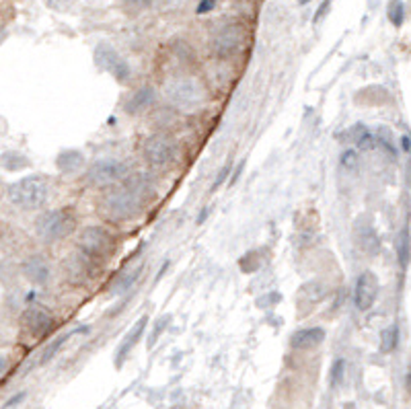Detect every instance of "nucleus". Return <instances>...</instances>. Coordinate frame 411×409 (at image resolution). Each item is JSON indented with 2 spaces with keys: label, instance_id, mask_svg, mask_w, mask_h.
Here are the masks:
<instances>
[{
  "label": "nucleus",
  "instance_id": "obj_1",
  "mask_svg": "<svg viewBox=\"0 0 411 409\" xmlns=\"http://www.w3.org/2000/svg\"><path fill=\"white\" fill-rule=\"evenodd\" d=\"M99 210L116 222L132 220L142 210L140 185L132 181L130 185H122V187H114L105 192L99 202Z\"/></svg>",
  "mask_w": 411,
  "mask_h": 409
},
{
  "label": "nucleus",
  "instance_id": "obj_2",
  "mask_svg": "<svg viewBox=\"0 0 411 409\" xmlns=\"http://www.w3.org/2000/svg\"><path fill=\"white\" fill-rule=\"evenodd\" d=\"M77 214L72 208H56V210H48L44 212L38 220H36V233L42 241L46 243H56L62 241L66 237H70L77 230Z\"/></svg>",
  "mask_w": 411,
  "mask_h": 409
},
{
  "label": "nucleus",
  "instance_id": "obj_3",
  "mask_svg": "<svg viewBox=\"0 0 411 409\" xmlns=\"http://www.w3.org/2000/svg\"><path fill=\"white\" fill-rule=\"evenodd\" d=\"M48 181L40 175H29L9 187V200L21 210H38L48 200Z\"/></svg>",
  "mask_w": 411,
  "mask_h": 409
},
{
  "label": "nucleus",
  "instance_id": "obj_4",
  "mask_svg": "<svg viewBox=\"0 0 411 409\" xmlns=\"http://www.w3.org/2000/svg\"><path fill=\"white\" fill-rule=\"evenodd\" d=\"M165 97L181 111H196L204 105V89L198 81L187 77H177L165 83Z\"/></svg>",
  "mask_w": 411,
  "mask_h": 409
},
{
  "label": "nucleus",
  "instance_id": "obj_5",
  "mask_svg": "<svg viewBox=\"0 0 411 409\" xmlns=\"http://www.w3.org/2000/svg\"><path fill=\"white\" fill-rule=\"evenodd\" d=\"M116 247V237L103 226H87L79 235V249L93 259H109Z\"/></svg>",
  "mask_w": 411,
  "mask_h": 409
},
{
  "label": "nucleus",
  "instance_id": "obj_6",
  "mask_svg": "<svg viewBox=\"0 0 411 409\" xmlns=\"http://www.w3.org/2000/svg\"><path fill=\"white\" fill-rule=\"evenodd\" d=\"M128 177V167L116 159L95 161L87 171V181L95 187H114Z\"/></svg>",
  "mask_w": 411,
  "mask_h": 409
},
{
  "label": "nucleus",
  "instance_id": "obj_7",
  "mask_svg": "<svg viewBox=\"0 0 411 409\" xmlns=\"http://www.w3.org/2000/svg\"><path fill=\"white\" fill-rule=\"evenodd\" d=\"M245 44V31L241 25L230 23V25H222L210 40V48L218 58H233L241 52Z\"/></svg>",
  "mask_w": 411,
  "mask_h": 409
},
{
  "label": "nucleus",
  "instance_id": "obj_8",
  "mask_svg": "<svg viewBox=\"0 0 411 409\" xmlns=\"http://www.w3.org/2000/svg\"><path fill=\"white\" fill-rule=\"evenodd\" d=\"M144 159L155 167H165L177 157V142L169 134H153L144 142Z\"/></svg>",
  "mask_w": 411,
  "mask_h": 409
},
{
  "label": "nucleus",
  "instance_id": "obj_9",
  "mask_svg": "<svg viewBox=\"0 0 411 409\" xmlns=\"http://www.w3.org/2000/svg\"><path fill=\"white\" fill-rule=\"evenodd\" d=\"M95 64L101 70L109 72L120 83H126L130 79V66H128V62L109 44H99L95 48Z\"/></svg>",
  "mask_w": 411,
  "mask_h": 409
},
{
  "label": "nucleus",
  "instance_id": "obj_10",
  "mask_svg": "<svg viewBox=\"0 0 411 409\" xmlns=\"http://www.w3.org/2000/svg\"><path fill=\"white\" fill-rule=\"evenodd\" d=\"M378 278L372 274V272H362L356 280V288H354V300H356V306L360 311H370L378 298Z\"/></svg>",
  "mask_w": 411,
  "mask_h": 409
},
{
  "label": "nucleus",
  "instance_id": "obj_11",
  "mask_svg": "<svg viewBox=\"0 0 411 409\" xmlns=\"http://www.w3.org/2000/svg\"><path fill=\"white\" fill-rule=\"evenodd\" d=\"M23 325L34 337H44L54 329V317L42 306H29L23 313Z\"/></svg>",
  "mask_w": 411,
  "mask_h": 409
},
{
  "label": "nucleus",
  "instance_id": "obj_12",
  "mask_svg": "<svg viewBox=\"0 0 411 409\" xmlns=\"http://www.w3.org/2000/svg\"><path fill=\"white\" fill-rule=\"evenodd\" d=\"M23 274H25V278H27L31 284L44 286V284H48V280H50V276H52V269H50V263H48L46 257H42V255H31V257H27L25 263H23Z\"/></svg>",
  "mask_w": 411,
  "mask_h": 409
},
{
  "label": "nucleus",
  "instance_id": "obj_13",
  "mask_svg": "<svg viewBox=\"0 0 411 409\" xmlns=\"http://www.w3.org/2000/svg\"><path fill=\"white\" fill-rule=\"evenodd\" d=\"M325 329L323 327H304L292 333L290 337V345L294 349H313L317 345H321L325 341Z\"/></svg>",
  "mask_w": 411,
  "mask_h": 409
},
{
  "label": "nucleus",
  "instance_id": "obj_14",
  "mask_svg": "<svg viewBox=\"0 0 411 409\" xmlns=\"http://www.w3.org/2000/svg\"><path fill=\"white\" fill-rule=\"evenodd\" d=\"M93 257H89L87 253H77L72 255L70 259H66L64 267H66V276L75 278V276H81L83 282H87L89 278H95V267H93Z\"/></svg>",
  "mask_w": 411,
  "mask_h": 409
},
{
  "label": "nucleus",
  "instance_id": "obj_15",
  "mask_svg": "<svg viewBox=\"0 0 411 409\" xmlns=\"http://www.w3.org/2000/svg\"><path fill=\"white\" fill-rule=\"evenodd\" d=\"M356 243L364 253H368L372 257L380 251V239H378L374 226L368 224V222H360L356 226Z\"/></svg>",
  "mask_w": 411,
  "mask_h": 409
},
{
  "label": "nucleus",
  "instance_id": "obj_16",
  "mask_svg": "<svg viewBox=\"0 0 411 409\" xmlns=\"http://www.w3.org/2000/svg\"><path fill=\"white\" fill-rule=\"evenodd\" d=\"M140 276H142V263L124 267V269L118 274V278L114 280V284H111V294H118V296H120V294H126L128 290L134 288V284L140 280Z\"/></svg>",
  "mask_w": 411,
  "mask_h": 409
},
{
  "label": "nucleus",
  "instance_id": "obj_17",
  "mask_svg": "<svg viewBox=\"0 0 411 409\" xmlns=\"http://www.w3.org/2000/svg\"><path fill=\"white\" fill-rule=\"evenodd\" d=\"M157 99V91L153 87H142L140 91H136L124 105V109L130 114V116H136V114H142L144 109H148Z\"/></svg>",
  "mask_w": 411,
  "mask_h": 409
},
{
  "label": "nucleus",
  "instance_id": "obj_18",
  "mask_svg": "<svg viewBox=\"0 0 411 409\" xmlns=\"http://www.w3.org/2000/svg\"><path fill=\"white\" fill-rule=\"evenodd\" d=\"M83 165H85V155H83L81 150H75V148L60 153L58 159H56V167H58V171L64 173V175H70V173L81 171Z\"/></svg>",
  "mask_w": 411,
  "mask_h": 409
},
{
  "label": "nucleus",
  "instance_id": "obj_19",
  "mask_svg": "<svg viewBox=\"0 0 411 409\" xmlns=\"http://www.w3.org/2000/svg\"><path fill=\"white\" fill-rule=\"evenodd\" d=\"M146 323H148V317L144 315V317H140L138 321H136V325L128 331V335L124 337V341H122V345H120V349H118V364H122V360L130 354V349L138 343V339L142 337V333H144V329H146Z\"/></svg>",
  "mask_w": 411,
  "mask_h": 409
},
{
  "label": "nucleus",
  "instance_id": "obj_20",
  "mask_svg": "<svg viewBox=\"0 0 411 409\" xmlns=\"http://www.w3.org/2000/svg\"><path fill=\"white\" fill-rule=\"evenodd\" d=\"M395 249H397V261L401 267H407L409 265V230L403 228L399 235H397V241H395Z\"/></svg>",
  "mask_w": 411,
  "mask_h": 409
},
{
  "label": "nucleus",
  "instance_id": "obj_21",
  "mask_svg": "<svg viewBox=\"0 0 411 409\" xmlns=\"http://www.w3.org/2000/svg\"><path fill=\"white\" fill-rule=\"evenodd\" d=\"M0 163H3V167L9 171H21V169L29 167V159L19 153H5L0 157Z\"/></svg>",
  "mask_w": 411,
  "mask_h": 409
},
{
  "label": "nucleus",
  "instance_id": "obj_22",
  "mask_svg": "<svg viewBox=\"0 0 411 409\" xmlns=\"http://www.w3.org/2000/svg\"><path fill=\"white\" fill-rule=\"evenodd\" d=\"M386 17L395 27L403 25V21H405V5L401 3V0H390V3L386 5Z\"/></svg>",
  "mask_w": 411,
  "mask_h": 409
},
{
  "label": "nucleus",
  "instance_id": "obj_23",
  "mask_svg": "<svg viewBox=\"0 0 411 409\" xmlns=\"http://www.w3.org/2000/svg\"><path fill=\"white\" fill-rule=\"evenodd\" d=\"M399 343V325H390L382 331V352H393Z\"/></svg>",
  "mask_w": 411,
  "mask_h": 409
},
{
  "label": "nucleus",
  "instance_id": "obj_24",
  "mask_svg": "<svg viewBox=\"0 0 411 409\" xmlns=\"http://www.w3.org/2000/svg\"><path fill=\"white\" fill-rule=\"evenodd\" d=\"M239 265H241V269H243L245 274H253L255 269H259L261 259L257 257V251H251V253H245V255H243V259L239 261Z\"/></svg>",
  "mask_w": 411,
  "mask_h": 409
},
{
  "label": "nucleus",
  "instance_id": "obj_25",
  "mask_svg": "<svg viewBox=\"0 0 411 409\" xmlns=\"http://www.w3.org/2000/svg\"><path fill=\"white\" fill-rule=\"evenodd\" d=\"M68 337H70V335H60L58 339H54V343H50V345H48V347L44 349V354H42V364H46L48 360H52V358L56 356V352H58V349L62 347V343H64V341H66Z\"/></svg>",
  "mask_w": 411,
  "mask_h": 409
},
{
  "label": "nucleus",
  "instance_id": "obj_26",
  "mask_svg": "<svg viewBox=\"0 0 411 409\" xmlns=\"http://www.w3.org/2000/svg\"><path fill=\"white\" fill-rule=\"evenodd\" d=\"M366 132H368V128H366L364 124H356V126H352V128L345 132V140H349V142L356 144V142L366 134Z\"/></svg>",
  "mask_w": 411,
  "mask_h": 409
},
{
  "label": "nucleus",
  "instance_id": "obj_27",
  "mask_svg": "<svg viewBox=\"0 0 411 409\" xmlns=\"http://www.w3.org/2000/svg\"><path fill=\"white\" fill-rule=\"evenodd\" d=\"M343 368H345V362H343L341 358L333 362V366H331V384H337V382L341 380V376H343Z\"/></svg>",
  "mask_w": 411,
  "mask_h": 409
},
{
  "label": "nucleus",
  "instance_id": "obj_28",
  "mask_svg": "<svg viewBox=\"0 0 411 409\" xmlns=\"http://www.w3.org/2000/svg\"><path fill=\"white\" fill-rule=\"evenodd\" d=\"M341 165L347 167V169H356L358 167V155H356V150H345L341 155Z\"/></svg>",
  "mask_w": 411,
  "mask_h": 409
},
{
  "label": "nucleus",
  "instance_id": "obj_29",
  "mask_svg": "<svg viewBox=\"0 0 411 409\" xmlns=\"http://www.w3.org/2000/svg\"><path fill=\"white\" fill-rule=\"evenodd\" d=\"M228 173H230V165H224L222 169H220V173H218V177H216V181H214V185H212V192H216L224 181H226V177H228Z\"/></svg>",
  "mask_w": 411,
  "mask_h": 409
},
{
  "label": "nucleus",
  "instance_id": "obj_30",
  "mask_svg": "<svg viewBox=\"0 0 411 409\" xmlns=\"http://www.w3.org/2000/svg\"><path fill=\"white\" fill-rule=\"evenodd\" d=\"M214 7H216V0H200V5H198L196 13H198V15H206V13H210Z\"/></svg>",
  "mask_w": 411,
  "mask_h": 409
},
{
  "label": "nucleus",
  "instance_id": "obj_31",
  "mask_svg": "<svg viewBox=\"0 0 411 409\" xmlns=\"http://www.w3.org/2000/svg\"><path fill=\"white\" fill-rule=\"evenodd\" d=\"M329 7H331V0H323L321 7H319V11H317V13H315V17H313V21H315V23H319V21H321V19L327 15Z\"/></svg>",
  "mask_w": 411,
  "mask_h": 409
},
{
  "label": "nucleus",
  "instance_id": "obj_32",
  "mask_svg": "<svg viewBox=\"0 0 411 409\" xmlns=\"http://www.w3.org/2000/svg\"><path fill=\"white\" fill-rule=\"evenodd\" d=\"M278 300H280V294H278V292H271V294H267V296L259 298V300H257V304H259L261 308H265L267 304H276Z\"/></svg>",
  "mask_w": 411,
  "mask_h": 409
},
{
  "label": "nucleus",
  "instance_id": "obj_33",
  "mask_svg": "<svg viewBox=\"0 0 411 409\" xmlns=\"http://www.w3.org/2000/svg\"><path fill=\"white\" fill-rule=\"evenodd\" d=\"M243 169H245V161H241L239 165H237V169H235V173L230 175V179H228V185L233 187L237 181H239V177H241V173H243Z\"/></svg>",
  "mask_w": 411,
  "mask_h": 409
},
{
  "label": "nucleus",
  "instance_id": "obj_34",
  "mask_svg": "<svg viewBox=\"0 0 411 409\" xmlns=\"http://www.w3.org/2000/svg\"><path fill=\"white\" fill-rule=\"evenodd\" d=\"M124 3H128V5H136V7H146V5L153 3V0H124Z\"/></svg>",
  "mask_w": 411,
  "mask_h": 409
},
{
  "label": "nucleus",
  "instance_id": "obj_35",
  "mask_svg": "<svg viewBox=\"0 0 411 409\" xmlns=\"http://www.w3.org/2000/svg\"><path fill=\"white\" fill-rule=\"evenodd\" d=\"M401 148L409 153V136H401Z\"/></svg>",
  "mask_w": 411,
  "mask_h": 409
},
{
  "label": "nucleus",
  "instance_id": "obj_36",
  "mask_svg": "<svg viewBox=\"0 0 411 409\" xmlns=\"http://www.w3.org/2000/svg\"><path fill=\"white\" fill-rule=\"evenodd\" d=\"M5 368H7V362H5L3 358H0V372H3Z\"/></svg>",
  "mask_w": 411,
  "mask_h": 409
},
{
  "label": "nucleus",
  "instance_id": "obj_37",
  "mask_svg": "<svg viewBox=\"0 0 411 409\" xmlns=\"http://www.w3.org/2000/svg\"><path fill=\"white\" fill-rule=\"evenodd\" d=\"M308 3V0H300V5H306Z\"/></svg>",
  "mask_w": 411,
  "mask_h": 409
}]
</instances>
